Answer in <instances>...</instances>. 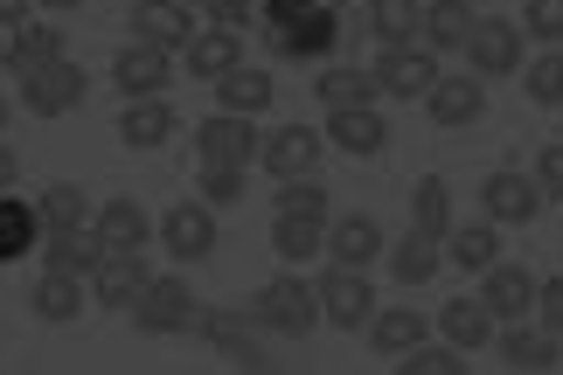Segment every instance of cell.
Returning a JSON list of instances; mask_svg holds the SVG:
<instances>
[{"label":"cell","instance_id":"obj_44","mask_svg":"<svg viewBox=\"0 0 563 375\" xmlns=\"http://www.w3.org/2000/svg\"><path fill=\"white\" fill-rule=\"evenodd\" d=\"M209 29H244V21H257V0H202Z\"/></svg>","mask_w":563,"mask_h":375},{"label":"cell","instance_id":"obj_47","mask_svg":"<svg viewBox=\"0 0 563 375\" xmlns=\"http://www.w3.org/2000/svg\"><path fill=\"white\" fill-rule=\"evenodd\" d=\"M202 334H209L216 348H236V341H244V327H236V320H202Z\"/></svg>","mask_w":563,"mask_h":375},{"label":"cell","instance_id":"obj_17","mask_svg":"<svg viewBox=\"0 0 563 375\" xmlns=\"http://www.w3.org/2000/svg\"><path fill=\"white\" fill-rule=\"evenodd\" d=\"M91 230H98L104 251H146V244H154V216H146L133 195H112V202H98V209H91Z\"/></svg>","mask_w":563,"mask_h":375},{"label":"cell","instance_id":"obj_48","mask_svg":"<svg viewBox=\"0 0 563 375\" xmlns=\"http://www.w3.org/2000/svg\"><path fill=\"white\" fill-rule=\"evenodd\" d=\"M14 174H21V161H14V146L0 140V195H14Z\"/></svg>","mask_w":563,"mask_h":375},{"label":"cell","instance_id":"obj_20","mask_svg":"<svg viewBox=\"0 0 563 375\" xmlns=\"http://www.w3.org/2000/svg\"><path fill=\"white\" fill-rule=\"evenodd\" d=\"M424 112L439 119L445 132H466L473 119L487 112V84L481 77H439V84H431V98H424Z\"/></svg>","mask_w":563,"mask_h":375},{"label":"cell","instance_id":"obj_42","mask_svg":"<svg viewBox=\"0 0 563 375\" xmlns=\"http://www.w3.org/2000/svg\"><path fill=\"white\" fill-rule=\"evenodd\" d=\"M397 375H466V355H460V348H418V355H404L397 362Z\"/></svg>","mask_w":563,"mask_h":375},{"label":"cell","instance_id":"obj_18","mask_svg":"<svg viewBox=\"0 0 563 375\" xmlns=\"http://www.w3.org/2000/svg\"><path fill=\"white\" fill-rule=\"evenodd\" d=\"M328 146L355 153V161L383 153V146H389V119H383V104H349V112H328Z\"/></svg>","mask_w":563,"mask_h":375},{"label":"cell","instance_id":"obj_6","mask_svg":"<svg viewBox=\"0 0 563 375\" xmlns=\"http://www.w3.org/2000/svg\"><path fill=\"white\" fill-rule=\"evenodd\" d=\"M21 84V104H29L35 119H63V112H77L84 98H91V70H77L70 56L49 63V70H29V77H14Z\"/></svg>","mask_w":563,"mask_h":375},{"label":"cell","instance_id":"obj_50","mask_svg":"<svg viewBox=\"0 0 563 375\" xmlns=\"http://www.w3.org/2000/svg\"><path fill=\"white\" fill-rule=\"evenodd\" d=\"M0 132H8V98H0Z\"/></svg>","mask_w":563,"mask_h":375},{"label":"cell","instance_id":"obj_25","mask_svg":"<svg viewBox=\"0 0 563 375\" xmlns=\"http://www.w3.org/2000/svg\"><path fill=\"white\" fill-rule=\"evenodd\" d=\"M473 21H481V8H473V0H424V29H418V42H424L431 56L466 49Z\"/></svg>","mask_w":563,"mask_h":375},{"label":"cell","instance_id":"obj_23","mask_svg":"<svg viewBox=\"0 0 563 375\" xmlns=\"http://www.w3.org/2000/svg\"><path fill=\"white\" fill-rule=\"evenodd\" d=\"M181 132V119H175V104L167 98H140V104H125L119 112V140L133 146V153H154V146H167Z\"/></svg>","mask_w":563,"mask_h":375},{"label":"cell","instance_id":"obj_33","mask_svg":"<svg viewBox=\"0 0 563 375\" xmlns=\"http://www.w3.org/2000/svg\"><path fill=\"white\" fill-rule=\"evenodd\" d=\"M313 98L328 104V112H349V104H376V70H349V63H328V70L313 77Z\"/></svg>","mask_w":563,"mask_h":375},{"label":"cell","instance_id":"obj_9","mask_svg":"<svg viewBox=\"0 0 563 375\" xmlns=\"http://www.w3.org/2000/svg\"><path fill=\"white\" fill-rule=\"evenodd\" d=\"M481 209H487L494 230H522V223H536V216H543V188H536V174L501 167V174H487Z\"/></svg>","mask_w":563,"mask_h":375},{"label":"cell","instance_id":"obj_11","mask_svg":"<svg viewBox=\"0 0 563 375\" xmlns=\"http://www.w3.org/2000/svg\"><path fill=\"white\" fill-rule=\"evenodd\" d=\"M154 278H161V272H146V257H140V251H112V257H104L98 272H91V299L104 306V313H133Z\"/></svg>","mask_w":563,"mask_h":375},{"label":"cell","instance_id":"obj_3","mask_svg":"<svg viewBox=\"0 0 563 375\" xmlns=\"http://www.w3.org/2000/svg\"><path fill=\"white\" fill-rule=\"evenodd\" d=\"M313 293H320V320L341 327V334H369V320L383 313L369 272H341V264H328V272L313 278Z\"/></svg>","mask_w":563,"mask_h":375},{"label":"cell","instance_id":"obj_41","mask_svg":"<svg viewBox=\"0 0 563 375\" xmlns=\"http://www.w3.org/2000/svg\"><path fill=\"white\" fill-rule=\"evenodd\" d=\"M522 35H536L543 49H563V0H522Z\"/></svg>","mask_w":563,"mask_h":375},{"label":"cell","instance_id":"obj_37","mask_svg":"<svg viewBox=\"0 0 563 375\" xmlns=\"http://www.w3.org/2000/svg\"><path fill=\"white\" fill-rule=\"evenodd\" d=\"M410 230H424V236H452V188L439 181V174H424L418 188H410Z\"/></svg>","mask_w":563,"mask_h":375},{"label":"cell","instance_id":"obj_7","mask_svg":"<svg viewBox=\"0 0 563 375\" xmlns=\"http://www.w3.org/2000/svg\"><path fill=\"white\" fill-rule=\"evenodd\" d=\"M257 146H265V132L236 112H209L195 125V153H202V167H257Z\"/></svg>","mask_w":563,"mask_h":375},{"label":"cell","instance_id":"obj_5","mask_svg":"<svg viewBox=\"0 0 563 375\" xmlns=\"http://www.w3.org/2000/svg\"><path fill=\"white\" fill-rule=\"evenodd\" d=\"M376 91L383 98H397V104H424L431 98V84H439L445 70H439V56L424 49V42H404V49H383L376 63Z\"/></svg>","mask_w":563,"mask_h":375},{"label":"cell","instance_id":"obj_4","mask_svg":"<svg viewBox=\"0 0 563 375\" xmlns=\"http://www.w3.org/2000/svg\"><path fill=\"white\" fill-rule=\"evenodd\" d=\"M466 63H473V77H522V63H529L522 21L481 14V21H473V35H466Z\"/></svg>","mask_w":563,"mask_h":375},{"label":"cell","instance_id":"obj_46","mask_svg":"<svg viewBox=\"0 0 563 375\" xmlns=\"http://www.w3.org/2000/svg\"><path fill=\"white\" fill-rule=\"evenodd\" d=\"M21 21H35V0H0V29H21Z\"/></svg>","mask_w":563,"mask_h":375},{"label":"cell","instance_id":"obj_13","mask_svg":"<svg viewBox=\"0 0 563 375\" xmlns=\"http://www.w3.org/2000/svg\"><path fill=\"white\" fill-rule=\"evenodd\" d=\"M125 21H133V42H154V49H167V56L188 49V42L202 35L188 0H133V14H125Z\"/></svg>","mask_w":563,"mask_h":375},{"label":"cell","instance_id":"obj_34","mask_svg":"<svg viewBox=\"0 0 563 375\" xmlns=\"http://www.w3.org/2000/svg\"><path fill=\"white\" fill-rule=\"evenodd\" d=\"M35 216H42V236H56V230H84V223H91V195H84L77 181H56V188H42V195H35Z\"/></svg>","mask_w":563,"mask_h":375},{"label":"cell","instance_id":"obj_15","mask_svg":"<svg viewBox=\"0 0 563 375\" xmlns=\"http://www.w3.org/2000/svg\"><path fill=\"white\" fill-rule=\"evenodd\" d=\"M376 257H389V236H383L376 216L349 209L341 223H328V264H341V272H369Z\"/></svg>","mask_w":563,"mask_h":375},{"label":"cell","instance_id":"obj_32","mask_svg":"<svg viewBox=\"0 0 563 375\" xmlns=\"http://www.w3.org/2000/svg\"><path fill=\"white\" fill-rule=\"evenodd\" d=\"M29 251H42V216L21 195H0V264H21Z\"/></svg>","mask_w":563,"mask_h":375},{"label":"cell","instance_id":"obj_29","mask_svg":"<svg viewBox=\"0 0 563 375\" xmlns=\"http://www.w3.org/2000/svg\"><path fill=\"white\" fill-rule=\"evenodd\" d=\"M389 278L397 285H431L439 278V264H445V244L439 236H424V230H410V236H397V244H389Z\"/></svg>","mask_w":563,"mask_h":375},{"label":"cell","instance_id":"obj_35","mask_svg":"<svg viewBox=\"0 0 563 375\" xmlns=\"http://www.w3.org/2000/svg\"><path fill=\"white\" fill-rule=\"evenodd\" d=\"M272 216H286V223H334V202H328V188L313 181H278L272 188Z\"/></svg>","mask_w":563,"mask_h":375},{"label":"cell","instance_id":"obj_14","mask_svg":"<svg viewBox=\"0 0 563 375\" xmlns=\"http://www.w3.org/2000/svg\"><path fill=\"white\" fill-rule=\"evenodd\" d=\"M320 146L328 140H320L313 125H278V132H265V146H257V167H265L272 181H307Z\"/></svg>","mask_w":563,"mask_h":375},{"label":"cell","instance_id":"obj_28","mask_svg":"<svg viewBox=\"0 0 563 375\" xmlns=\"http://www.w3.org/2000/svg\"><path fill=\"white\" fill-rule=\"evenodd\" d=\"M424 313H410V306H383V313L369 320V348L376 355H389V362H404V355H418L424 348Z\"/></svg>","mask_w":563,"mask_h":375},{"label":"cell","instance_id":"obj_49","mask_svg":"<svg viewBox=\"0 0 563 375\" xmlns=\"http://www.w3.org/2000/svg\"><path fill=\"white\" fill-rule=\"evenodd\" d=\"M42 14H70V8H84V0H35Z\"/></svg>","mask_w":563,"mask_h":375},{"label":"cell","instance_id":"obj_16","mask_svg":"<svg viewBox=\"0 0 563 375\" xmlns=\"http://www.w3.org/2000/svg\"><path fill=\"white\" fill-rule=\"evenodd\" d=\"M536 285H543V278H529L522 264H494V272H481V293H473V299L494 313V327H515V320L536 313Z\"/></svg>","mask_w":563,"mask_h":375},{"label":"cell","instance_id":"obj_2","mask_svg":"<svg viewBox=\"0 0 563 375\" xmlns=\"http://www.w3.org/2000/svg\"><path fill=\"white\" fill-rule=\"evenodd\" d=\"M251 327H265V334H286V341L313 334V327H320V293H313V278H292V272L265 278V285L251 293Z\"/></svg>","mask_w":563,"mask_h":375},{"label":"cell","instance_id":"obj_21","mask_svg":"<svg viewBox=\"0 0 563 375\" xmlns=\"http://www.w3.org/2000/svg\"><path fill=\"white\" fill-rule=\"evenodd\" d=\"M112 257L98 244V230L84 223V230H56V236H42V272H70V278H91L98 264Z\"/></svg>","mask_w":563,"mask_h":375},{"label":"cell","instance_id":"obj_52","mask_svg":"<svg viewBox=\"0 0 563 375\" xmlns=\"http://www.w3.org/2000/svg\"><path fill=\"white\" fill-rule=\"evenodd\" d=\"M188 8H202V0H188Z\"/></svg>","mask_w":563,"mask_h":375},{"label":"cell","instance_id":"obj_43","mask_svg":"<svg viewBox=\"0 0 563 375\" xmlns=\"http://www.w3.org/2000/svg\"><path fill=\"white\" fill-rule=\"evenodd\" d=\"M536 188H543V202H563V140L536 153Z\"/></svg>","mask_w":563,"mask_h":375},{"label":"cell","instance_id":"obj_36","mask_svg":"<svg viewBox=\"0 0 563 375\" xmlns=\"http://www.w3.org/2000/svg\"><path fill=\"white\" fill-rule=\"evenodd\" d=\"M424 29V0H369V35L383 49H404Z\"/></svg>","mask_w":563,"mask_h":375},{"label":"cell","instance_id":"obj_30","mask_svg":"<svg viewBox=\"0 0 563 375\" xmlns=\"http://www.w3.org/2000/svg\"><path fill=\"white\" fill-rule=\"evenodd\" d=\"M216 91V112H236V119H257V112H272V98H278V84L265 77V70H230L223 84H209Z\"/></svg>","mask_w":563,"mask_h":375},{"label":"cell","instance_id":"obj_19","mask_svg":"<svg viewBox=\"0 0 563 375\" xmlns=\"http://www.w3.org/2000/svg\"><path fill=\"white\" fill-rule=\"evenodd\" d=\"M501 362H508L515 375H543V368H556V362H563V334L515 320V327H501Z\"/></svg>","mask_w":563,"mask_h":375},{"label":"cell","instance_id":"obj_10","mask_svg":"<svg viewBox=\"0 0 563 375\" xmlns=\"http://www.w3.org/2000/svg\"><path fill=\"white\" fill-rule=\"evenodd\" d=\"M112 84L125 91V104H140V98H167V84H175V56L154 49V42H125V49L112 56Z\"/></svg>","mask_w":563,"mask_h":375},{"label":"cell","instance_id":"obj_38","mask_svg":"<svg viewBox=\"0 0 563 375\" xmlns=\"http://www.w3.org/2000/svg\"><path fill=\"white\" fill-rule=\"evenodd\" d=\"M272 251H278V264H307L328 251V223H286V216H272Z\"/></svg>","mask_w":563,"mask_h":375},{"label":"cell","instance_id":"obj_24","mask_svg":"<svg viewBox=\"0 0 563 375\" xmlns=\"http://www.w3.org/2000/svg\"><path fill=\"white\" fill-rule=\"evenodd\" d=\"M29 306H35V320H49V327H70L84 306H91V278H70V272H42L35 278V293H29Z\"/></svg>","mask_w":563,"mask_h":375},{"label":"cell","instance_id":"obj_31","mask_svg":"<svg viewBox=\"0 0 563 375\" xmlns=\"http://www.w3.org/2000/svg\"><path fill=\"white\" fill-rule=\"evenodd\" d=\"M445 257H452V272H494L501 264V230L487 223H452V236H445Z\"/></svg>","mask_w":563,"mask_h":375},{"label":"cell","instance_id":"obj_12","mask_svg":"<svg viewBox=\"0 0 563 375\" xmlns=\"http://www.w3.org/2000/svg\"><path fill=\"white\" fill-rule=\"evenodd\" d=\"M154 236L167 244V257H175V264H202L216 251V209L209 202H175L154 223Z\"/></svg>","mask_w":563,"mask_h":375},{"label":"cell","instance_id":"obj_40","mask_svg":"<svg viewBox=\"0 0 563 375\" xmlns=\"http://www.w3.org/2000/svg\"><path fill=\"white\" fill-rule=\"evenodd\" d=\"M195 188H202L195 202H209V209H236V202H244V167H202V174H195Z\"/></svg>","mask_w":563,"mask_h":375},{"label":"cell","instance_id":"obj_22","mask_svg":"<svg viewBox=\"0 0 563 375\" xmlns=\"http://www.w3.org/2000/svg\"><path fill=\"white\" fill-rule=\"evenodd\" d=\"M188 63V77H202V84H223L230 70H244V42H236V29H202L181 49Z\"/></svg>","mask_w":563,"mask_h":375},{"label":"cell","instance_id":"obj_45","mask_svg":"<svg viewBox=\"0 0 563 375\" xmlns=\"http://www.w3.org/2000/svg\"><path fill=\"white\" fill-rule=\"evenodd\" d=\"M536 320H543L550 334H563V278H543V285H536Z\"/></svg>","mask_w":563,"mask_h":375},{"label":"cell","instance_id":"obj_26","mask_svg":"<svg viewBox=\"0 0 563 375\" xmlns=\"http://www.w3.org/2000/svg\"><path fill=\"white\" fill-rule=\"evenodd\" d=\"M49 63H63V21H21L8 35V70L29 77V70H49Z\"/></svg>","mask_w":563,"mask_h":375},{"label":"cell","instance_id":"obj_8","mask_svg":"<svg viewBox=\"0 0 563 375\" xmlns=\"http://www.w3.org/2000/svg\"><path fill=\"white\" fill-rule=\"evenodd\" d=\"M133 327L140 334H154V341H167V334H188L195 327V293H188V278H154L146 285V299L133 306Z\"/></svg>","mask_w":563,"mask_h":375},{"label":"cell","instance_id":"obj_1","mask_svg":"<svg viewBox=\"0 0 563 375\" xmlns=\"http://www.w3.org/2000/svg\"><path fill=\"white\" fill-rule=\"evenodd\" d=\"M257 14H265L272 49L292 63H320L341 42V8H320V0H257Z\"/></svg>","mask_w":563,"mask_h":375},{"label":"cell","instance_id":"obj_51","mask_svg":"<svg viewBox=\"0 0 563 375\" xmlns=\"http://www.w3.org/2000/svg\"><path fill=\"white\" fill-rule=\"evenodd\" d=\"M0 49H8V29H0Z\"/></svg>","mask_w":563,"mask_h":375},{"label":"cell","instance_id":"obj_39","mask_svg":"<svg viewBox=\"0 0 563 375\" xmlns=\"http://www.w3.org/2000/svg\"><path fill=\"white\" fill-rule=\"evenodd\" d=\"M522 91L529 104H563V49H543L522 63Z\"/></svg>","mask_w":563,"mask_h":375},{"label":"cell","instance_id":"obj_27","mask_svg":"<svg viewBox=\"0 0 563 375\" xmlns=\"http://www.w3.org/2000/svg\"><path fill=\"white\" fill-rule=\"evenodd\" d=\"M439 334H445V348H460V355H481L494 341V313L481 299H445L439 306Z\"/></svg>","mask_w":563,"mask_h":375}]
</instances>
